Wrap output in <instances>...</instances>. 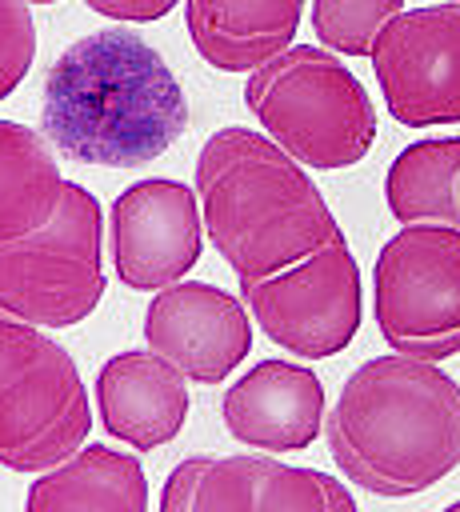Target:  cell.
<instances>
[{"instance_id": "obj_1", "label": "cell", "mask_w": 460, "mask_h": 512, "mask_svg": "<svg viewBox=\"0 0 460 512\" xmlns=\"http://www.w3.org/2000/svg\"><path fill=\"white\" fill-rule=\"evenodd\" d=\"M44 140L76 164L140 168L188 128V100L168 60L124 24L72 40L40 92Z\"/></svg>"}, {"instance_id": "obj_2", "label": "cell", "mask_w": 460, "mask_h": 512, "mask_svg": "<svg viewBox=\"0 0 460 512\" xmlns=\"http://www.w3.org/2000/svg\"><path fill=\"white\" fill-rule=\"evenodd\" d=\"M324 440L356 488L400 500L460 468V384L416 356H372L324 416Z\"/></svg>"}, {"instance_id": "obj_3", "label": "cell", "mask_w": 460, "mask_h": 512, "mask_svg": "<svg viewBox=\"0 0 460 512\" xmlns=\"http://www.w3.org/2000/svg\"><path fill=\"white\" fill-rule=\"evenodd\" d=\"M204 236L236 280L276 276L340 232L324 192L272 136L228 124L196 156Z\"/></svg>"}, {"instance_id": "obj_4", "label": "cell", "mask_w": 460, "mask_h": 512, "mask_svg": "<svg viewBox=\"0 0 460 512\" xmlns=\"http://www.w3.org/2000/svg\"><path fill=\"white\" fill-rule=\"evenodd\" d=\"M244 104L304 168H352L376 144V108L356 72L328 48L292 44L248 72Z\"/></svg>"}, {"instance_id": "obj_5", "label": "cell", "mask_w": 460, "mask_h": 512, "mask_svg": "<svg viewBox=\"0 0 460 512\" xmlns=\"http://www.w3.org/2000/svg\"><path fill=\"white\" fill-rule=\"evenodd\" d=\"M92 412L76 360L0 308V464L48 472L88 440Z\"/></svg>"}, {"instance_id": "obj_6", "label": "cell", "mask_w": 460, "mask_h": 512, "mask_svg": "<svg viewBox=\"0 0 460 512\" xmlns=\"http://www.w3.org/2000/svg\"><path fill=\"white\" fill-rule=\"evenodd\" d=\"M104 296V212L68 180L52 220L0 244V308L36 328H72Z\"/></svg>"}, {"instance_id": "obj_7", "label": "cell", "mask_w": 460, "mask_h": 512, "mask_svg": "<svg viewBox=\"0 0 460 512\" xmlns=\"http://www.w3.org/2000/svg\"><path fill=\"white\" fill-rule=\"evenodd\" d=\"M372 312L392 352L448 360L460 352V232L408 224L376 252Z\"/></svg>"}, {"instance_id": "obj_8", "label": "cell", "mask_w": 460, "mask_h": 512, "mask_svg": "<svg viewBox=\"0 0 460 512\" xmlns=\"http://www.w3.org/2000/svg\"><path fill=\"white\" fill-rule=\"evenodd\" d=\"M240 300L272 344L300 360H328L360 328V268L348 240L336 236L276 276L240 280Z\"/></svg>"}, {"instance_id": "obj_9", "label": "cell", "mask_w": 460, "mask_h": 512, "mask_svg": "<svg viewBox=\"0 0 460 512\" xmlns=\"http://www.w3.org/2000/svg\"><path fill=\"white\" fill-rule=\"evenodd\" d=\"M384 108L404 128L460 120V4L408 8L372 44Z\"/></svg>"}, {"instance_id": "obj_10", "label": "cell", "mask_w": 460, "mask_h": 512, "mask_svg": "<svg viewBox=\"0 0 460 512\" xmlns=\"http://www.w3.org/2000/svg\"><path fill=\"white\" fill-rule=\"evenodd\" d=\"M160 512H360L352 492L316 468L272 456H188L164 488Z\"/></svg>"}, {"instance_id": "obj_11", "label": "cell", "mask_w": 460, "mask_h": 512, "mask_svg": "<svg viewBox=\"0 0 460 512\" xmlns=\"http://www.w3.org/2000/svg\"><path fill=\"white\" fill-rule=\"evenodd\" d=\"M112 268L132 292L180 284L204 248V212L196 188L152 176L128 184L108 208Z\"/></svg>"}, {"instance_id": "obj_12", "label": "cell", "mask_w": 460, "mask_h": 512, "mask_svg": "<svg viewBox=\"0 0 460 512\" xmlns=\"http://www.w3.org/2000/svg\"><path fill=\"white\" fill-rule=\"evenodd\" d=\"M144 344L192 384H220L252 348L248 308L216 284L180 280L148 300Z\"/></svg>"}, {"instance_id": "obj_13", "label": "cell", "mask_w": 460, "mask_h": 512, "mask_svg": "<svg viewBox=\"0 0 460 512\" xmlns=\"http://www.w3.org/2000/svg\"><path fill=\"white\" fill-rule=\"evenodd\" d=\"M220 420L256 452H300L324 428V384L304 364L260 360L224 392Z\"/></svg>"}, {"instance_id": "obj_14", "label": "cell", "mask_w": 460, "mask_h": 512, "mask_svg": "<svg viewBox=\"0 0 460 512\" xmlns=\"http://www.w3.org/2000/svg\"><path fill=\"white\" fill-rule=\"evenodd\" d=\"M188 376L152 348L116 352L96 372V412L108 436L136 452L168 444L188 420Z\"/></svg>"}, {"instance_id": "obj_15", "label": "cell", "mask_w": 460, "mask_h": 512, "mask_svg": "<svg viewBox=\"0 0 460 512\" xmlns=\"http://www.w3.org/2000/svg\"><path fill=\"white\" fill-rule=\"evenodd\" d=\"M304 0H184L196 56L216 72H256L292 48Z\"/></svg>"}, {"instance_id": "obj_16", "label": "cell", "mask_w": 460, "mask_h": 512, "mask_svg": "<svg viewBox=\"0 0 460 512\" xmlns=\"http://www.w3.org/2000/svg\"><path fill=\"white\" fill-rule=\"evenodd\" d=\"M24 512H148L144 464L108 444H84L76 456L36 476Z\"/></svg>"}, {"instance_id": "obj_17", "label": "cell", "mask_w": 460, "mask_h": 512, "mask_svg": "<svg viewBox=\"0 0 460 512\" xmlns=\"http://www.w3.org/2000/svg\"><path fill=\"white\" fill-rule=\"evenodd\" d=\"M64 184L52 144L28 124L0 120V244L44 228Z\"/></svg>"}, {"instance_id": "obj_18", "label": "cell", "mask_w": 460, "mask_h": 512, "mask_svg": "<svg viewBox=\"0 0 460 512\" xmlns=\"http://www.w3.org/2000/svg\"><path fill=\"white\" fill-rule=\"evenodd\" d=\"M384 200L400 228L440 224L460 232V136L408 144L384 176Z\"/></svg>"}, {"instance_id": "obj_19", "label": "cell", "mask_w": 460, "mask_h": 512, "mask_svg": "<svg viewBox=\"0 0 460 512\" xmlns=\"http://www.w3.org/2000/svg\"><path fill=\"white\" fill-rule=\"evenodd\" d=\"M404 12V0H312V32L336 56H372L376 36Z\"/></svg>"}, {"instance_id": "obj_20", "label": "cell", "mask_w": 460, "mask_h": 512, "mask_svg": "<svg viewBox=\"0 0 460 512\" xmlns=\"http://www.w3.org/2000/svg\"><path fill=\"white\" fill-rule=\"evenodd\" d=\"M36 60V20L28 0H0V100L20 88Z\"/></svg>"}, {"instance_id": "obj_21", "label": "cell", "mask_w": 460, "mask_h": 512, "mask_svg": "<svg viewBox=\"0 0 460 512\" xmlns=\"http://www.w3.org/2000/svg\"><path fill=\"white\" fill-rule=\"evenodd\" d=\"M92 12L108 16V20H124V24H148L168 16L180 0H84Z\"/></svg>"}, {"instance_id": "obj_22", "label": "cell", "mask_w": 460, "mask_h": 512, "mask_svg": "<svg viewBox=\"0 0 460 512\" xmlns=\"http://www.w3.org/2000/svg\"><path fill=\"white\" fill-rule=\"evenodd\" d=\"M444 512H460V500H456V504H448V508H444Z\"/></svg>"}, {"instance_id": "obj_23", "label": "cell", "mask_w": 460, "mask_h": 512, "mask_svg": "<svg viewBox=\"0 0 460 512\" xmlns=\"http://www.w3.org/2000/svg\"><path fill=\"white\" fill-rule=\"evenodd\" d=\"M28 4H60V0H28Z\"/></svg>"}, {"instance_id": "obj_24", "label": "cell", "mask_w": 460, "mask_h": 512, "mask_svg": "<svg viewBox=\"0 0 460 512\" xmlns=\"http://www.w3.org/2000/svg\"><path fill=\"white\" fill-rule=\"evenodd\" d=\"M444 4H460V0H444Z\"/></svg>"}]
</instances>
